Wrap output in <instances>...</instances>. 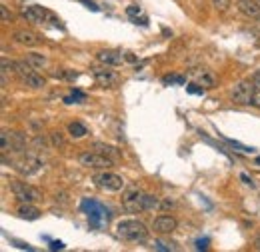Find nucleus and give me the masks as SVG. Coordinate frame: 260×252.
Segmentation results:
<instances>
[{
	"instance_id": "18",
	"label": "nucleus",
	"mask_w": 260,
	"mask_h": 252,
	"mask_svg": "<svg viewBox=\"0 0 260 252\" xmlns=\"http://www.w3.org/2000/svg\"><path fill=\"white\" fill-rule=\"evenodd\" d=\"M26 62L30 66H34V68H44L48 64V58L44 54H40V52H28L26 54Z\"/></svg>"
},
{
	"instance_id": "15",
	"label": "nucleus",
	"mask_w": 260,
	"mask_h": 252,
	"mask_svg": "<svg viewBox=\"0 0 260 252\" xmlns=\"http://www.w3.org/2000/svg\"><path fill=\"white\" fill-rule=\"evenodd\" d=\"M12 38L18 42V44H22V46H36L38 42H40V38L32 32V30H24V28H20V30H16L14 34H12Z\"/></svg>"
},
{
	"instance_id": "1",
	"label": "nucleus",
	"mask_w": 260,
	"mask_h": 252,
	"mask_svg": "<svg viewBox=\"0 0 260 252\" xmlns=\"http://www.w3.org/2000/svg\"><path fill=\"white\" fill-rule=\"evenodd\" d=\"M116 232L126 242H144L148 238V228L140 220H134V218L120 220L116 224Z\"/></svg>"
},
{
	"instance_id": "21",
	"label": "nucleus",
	"mask_w": 260,
	"mask_h": 252,
	"mask_svg": "<svg viewBox=\"0 0 260 252\" xmlns=\"http://www.w3.org/2000/svg\"><path fill=\"white\" fill-rule=\"evenodd\" d=\"M84 100H86V94H84V92H80V90H72V94L64 98V102H66V104H74V102H84Z\"/></svg>"
},
{
	"instance_id": "14",
	"label": "nucleus",
	"mask_w": 260,
	"mask_h": 252,
	"mask_svg": "<svg viewBox=\"0 0 260 252\" xmlns=\"http://www.w3.org/2000/svg\"><path fill=\"white\" fill-rule=\"evenodd\" d=\"M190 76L194 78L196 84H200L204 88H214V84H216V76L208 68H192L190 70Z\"/></svg>"
},
{
	"instance_id": "26",
	"label": "nucleus",
	"mask_w": 260,
	"mask_h": 252,
	"mask_svg": "<svg viewBox=\"0 0 260 252\" xmlns=\"http://www.w3.org/2000/svg\"><path fill=\"white\" fill-rule=\"evenodd\" d=\"M212 4H214L216 8H220V10H226V8L230 6V0H212Z\"/></svg>"
},
{
	"instance_id": "35",
	"label": "nucleus",
	"mask_w": 260,
	"mask_h": 252,
	"mask_svg": "<svg viewBox=\"0 0 260 252\" xmlns=\"http://www.w3.org/2000/svg\"><path fill=\"white\" fill-rule=\"evenodd\" d=\"M256 108H260V88L256 90V96H254V102H252Z\"/></svg>"
},
{
	"instance_id": "36",
	"label": "nucleus",
	"mask_w": 260,
	"mask_h": 252,
	"mask_svg": "<svg viewBox=\"0 0 260 252\" xmlns=\"http://www.w3.org/2000/svg\"><path fill=\"white\" fill-rule=\"evenodd\" d=\"M254 250L260 252V238H256V240H254Z\"/></svg>"
},
{
	"instance_id": "11",
	"label": "nucleus",
	"mask_w": 260,
	"mask_h": 252,
	"mask_svg": "<svg viewBox=\"0 0 260 252\" xmlns=\"http://www.w3.org/2000/svg\"><path fill=\"white\" fill-rule=\"evenodd\" d=\"M176 226H178V222H176V218L174 216H170V214H160V216H156L154 218V222H152V230L156 232V234H172L174 230H176Z\"/></svg>"
},
{
	"instance_id": "8",
	"label": "nucleus",
	"mask_w": 260,
	"mask_h": 252,
	"mask_svg": "<svg viewBox=\"0 0 260 252\" xmlns=\"http://www.w3.org/2000/svg\"><path fill=\"white\" fill-rule=\"evenodd\" d=\"M20 16H22L26 22H30V24H42V22L50 20L52 12L46 10L44 6L32 4V6H20Z\"/></svg>"
},
{
	"instance_id": "30",
	"label": "nucleus",
	"mask_w": 260,
	"mask_h": 252,
	"mask_svg": "<svg viewBox=\"0 0 260 252\" xmlns=\"http://www.w3.org/2000/svg\"><path fill=\"white\" fill-rule=\"evenodd\" d=\"M176 206V202L174 200H164L162 204H160V208H174Z\"/></svg>"
},
{
	"instance_id": "24",
	"label": "nucleus",
	"mask_w": 260,
	"mask_h": 252,
	"mask_svg": "<svg viewBox=\"0 0 260 252\" xmlns=\"http://www.w3.org/2000/svg\"><path fill=\"white\" fill-rule=\"evenodd\" d=\"M186 90H188V92H192V94H202V92H204V86H200V84L192 82V84H188V86H186Z\"/></svg>"
},
{
	"instance_id": "4",
	"label": "nucleus",
	"mask_w": 260,
	"mask_h": 252,
	"mask_svg": "<svg viewBox=\"0 0 260 252\" xmlns=\"http://www.w3.org/2000/svg\"><path fill=\"white\" fill-rule=\"evenodd\" d=\"M10 192H12L14 198H16L18 202H22V204H32V202H36V200L42 198L40 192H38L34 186H30V184H26V182H22V180H12V182H10Z\"/></svg>"
},
{
	"instance_id": "19",
	"label": "nucleus",
	"mask_w": 260,
	"mask_h": 252,
	"mask_svg": "<svg viewBox=\"0 0 260 252\" xmlns=\"http://www.w3.org/2000/svg\"><path fill=\"white\" fill-rule=\"evenodd\" d=\"M68 134H70L72 138H84V136L88 134V130H86V126L80 124V122H70V124H68Z\"/></svg>"
},
{
	"instance_id": "32",
	"label": "nucleus",
	"mask_w": 260,
	"mask_h": 252,
	"mask_svg": "<svg viewBox=\"0 0 260 252\" xmlns=\"http://www.w3.org/2000/svg\"><path fill=\"white\" fill-rule=\"evenodd\" d=\"M80 2H82V4H86V6H88V8H90V10H94V12H96V10H98V6H96V4H94V2H92V0H80Z\"/></svg>"
},
{
	"instance_id": "28",
	"label": "nucleus",
	"mask_w": 260,
	"mask_h": 252,
	"mask_svg": "<svg viewBox=\"0 0 260 252\" xmlns=\"http://www.w3.org/2000/svg\"><path fill=\"white\" fill-rule=\"evenodd\" d=\"M240 180H242L244 184H248V186H254V182H252V178H250L248 174H240Z\"/></svg>"
},
{
	"instance_id": "7",
	"label": "nucleus",
	"mask_w": 260,
	"mask_h": 252,
	"mask_svg": "<svg viewBox=\"0 0 260 252\" xmlns=\"http://www.w3.org/2000/svg\"><path fill=\"white\" fill-rule=\"evenodd\" d=\"M80 208H82V212H86L88 214V220H90V224L92 226H100L102 222H108V208H104L100 202H94V200H82V204H80Z\"/></svg>"
},
{
	"instance_id": "34",
	"label": "nucleus",
	"mask_w": 260,
	"mask_h": 252,
	"mask_svg": "<svg viewBox=\"0 0 260 252\" xmlns=\"http://www.w3.org/2000/svg\"><path fill=\"white\" fill-rule=\"evenodd\" d=\"M64 244L62 242H50V250H62Z\"/></svg>"
},
{
	"instance_id": "10",
	"label": "nucleus",
	"mask_w": 260,
	"mask_h": 252,
	"mask_svg": "<svg viewBox=\"0 0 260 252\" xmlns=\"http://www.w3.org/2000/svg\"><path fill=\"white\" fill-rule=\"evenodd\" d=\"M92 76L104 88H114V86L120 84V74L116 70H110L108 66H104V68H92Z\"/></svg>"
},
{
	"instance_id": "6",
	"label": "nucleus",
	"mask_w": 260,
	"mask_h": 252,
	"mask_svg": "<svg viewBox=\"0 0 260 252\" xmlns=\"http://www.w3.org/2000/svg\"><path fill=\"white\" fill-rule=\"evenodd\" d=\"M92 182H94L100 190H106V192H120V190L124 188L122 176H118V174H114V172H108V170L98 172V174L92 178Z\"/></svg>"
},
{
	"instance_id": "31",
	"label": "nucleus",
	"mask_w": 260,
	"mask_h": 252,
	"mask_svg": "<svg viewBox=\"0 0 260 252\" xmlns=\"http://www.w3.org/2000/svg\"><path fill=\"white\" fill-rule=\"evenodd\" d=\"M126 12H128L130 16H134V14H138V12H140V8H138V6H134V4H130L128 8H126Z\"/></svg>"
},
{
	"instance_id": "9",
	"label": "nucleus",
	"mask_w": 260,
	"mask_h": 252,
	"mask_svg": "<svg viewBox=\"0 0 260 252\" xmlns=\"http://www.w3.org/2000/svg\"><path fill=\"white\" fill-rule=\"evenodd\" d=\"M144 194L146 192H142L138 186H130L128 190L124 192V196H122L124 208L128 212H142L144 210Z\"/></svg>"
},
{
	"instance_id": "5",
	"label": "nucleus",
	"mask_w": 260,
	"mask_h": 252,
	"mask_svg": "<svg viewBox=\"0 0 260 252\" xmlns=\"http://www.w3.org/2000/svg\"><path fill=\"white\" fill-rule=\"evenodd\" d=\"M232 100L236 104H242V106H248L254 102V96H256V84L250 80H240L234 88H232Z\"/></svg>"
},
{
	"instance_id": "13",
	"label": "nucleus",
	"mask_w": 260,
	"mask_h": 252,
	"mask_svg": "<svg viewBox=\"0 0 260 252\" xmlns=\"http://www.w3.org/2000/svg\"><path fill=\"white\" fill-rule=\"evenodd\" d=\"M96 58H98L104 66H120V64L126 60V56H124L120 50H110V48L98 50V52H96Z\"/></svg>"
},
{
	"instance_id": "12",
	"label": "nucleus",
	"mask_w": 260,
	"mask_h": 252,
	"mask_svg": "<svg viewBox=\"0 0 260 252\" xmlns=\"http://www.w3.org/2000/svg\"><path fill=\"white\" fill-rule=\"evenodd\" d=\"M16 170H18V172H22V174H26V176H30V174H38V172L42 170V162H40V158H38V156L28 154V156H22V158L18 160Z\"/></svg>"
},
{
	"instance_id": "29",
	"label": "nucleus",
	"mask_w": 260,
	"mask_h": 252,
	"mask_svg": "<svg viewBox=\"0 0 260 252\" xmlns=\"http://www.w3.org/2000/svg\"><path fill=\"white\" fill-rule=\"evenodd\" d=\"M196 248H198V250H204V248H208V238H204V240H198V242H196Z\"/></svg>"
},
{
	"instance_id": "2",
	"label": "nucleus",
	"mask_w": 260,
	"mask_h": 252,
	"mask_svg": "<svg viewBox=\"0 0 260 252\" xmlns=\"http://www.w3.org/2000/svg\"><path fill=\"white\" fill-rule=\"evenodd\" d=\"M14 74L18 76V80L24 84V86H30V88H42L44 86V76L36 72L34 66H30L26 60H16L14 62Z\"/></svg>"
},
{
	"instance_id": "33",
	"label": "nucleus",
	"mask_w": 260,
	"mask_h": 252,
	"mask_svg": "<svg viewBox=\"0 0 260 252\" xmlns=\"http://www.w3.org/2000/svg\"><path fill=\"white\" fill-rule=\"evenodd\" d=\"M252 82L256 84V88H260V68L254 72V74H252Z\"/></svg>"
},
{
	"instance_id": "3",
	"label": "nucleus",
	"mask_w": 260,
	"mask_h": 252,
	"mask_svg": "<svg viewBox=\"0 0 260 252\" xmlns=\"http://www.w3.org/2000/svg\"><path fill=\"white\" fill-rule=\"evenodd\" d=\"M78 162H80L82 166H86V168H94V170H108V168L114 164V160H112V158H108L106 154H102V152H98V150L82 152V154L78 156Z\"/></svg>"
},
{
	"instance_id": "23",
	"label": "nucleus",
	"mask_w": 260,
	"mask_h": 252,
	"mask_svg": "<svg viewBox=\"0 0 260 252\" xmlns=\"http://www.w3.org/2000/svg\"><path fill=\"white\" fill-rule=\"evenodd\" d=\"M164 84H184V78L182 76H176V74H168L162 78Z\"/></svg>"
},
{
	"instance_id": "22",
	"label": "nucleus",
	"mask_w": 260,
	"mask_h": 252,
	"mask_svg": "<svg viewBox=\"0 0 260 252\" xmlns=\"http://www.w3.org/2000/svg\"><path fill=\"white\" fill-rule=\"evenodd\" d=\"M50 140H52V144H54V146H58V148H62V146L66 144V140H64V136H62V132H52V134H50Z\"/></svg>"
},
{
	"instance_id": "38",
	"label": "nucleus",
	"mask_w": 260,
	"mask_h": 252,
	"mask_svg": "<svg viewBox=\"0 0 260 252\" xmlns=\"http://www.w3.org/2000/svg\"><path fill=\"white\" fill-rule=\"evenodd\" d=\"M258 2H260V0H258Z\"/></svg>"
},
{
	"instance_id": "16",
	"label": "nucleus",
	"mask_w": 260,
	"mask_h": 252,
	"mask_svg": "<svg viewBox=\"0 0 260 252\" xmlns=\"http://www.w3.org/2000/svg\"><path fill=\"white\" fill-rule=\"evenodd\" d=\"M238 10L246 18H252V20L260 18V2H256V0H238Z\"/></svg>"
},
{
	"instance_id": "20",
	"label": "nucleus",
	"mask_w": 260,
	"mask_h": 252,
	"mask_svg": "<svg viewBox=\"0 0 260 252\" xmlns=\"http://www.w3.org/2000/svg\"><path fill=\"white\" fill-rule=\"evenodd\" d=\"M94 148H96L98 152H102V154H106L108 158H112L114 162H116V160L120 158V150H118V148H114V146H106V144H96Z\"/></svg>"
},
{
	"instance_id": "17",
	"label": "nucleus",
	"mask_w": 260,
	"mask_h": 252,
	"mask_svg": "<svg viewBox=\"0 0 260 252\" xmlns=\"http://www.w3.org/2000/svg\"><path fill=\"white\" fill-rule=\"evenodd\" d=\"M16 214H18L20 218H24V220H36V218H40V210L34 208L32 204H22V206H18Z\"/></svg>"
},
{
	"instance_id": "27",
	"label": "nucleus",
	"mask_w": 260,
	"mask_h": 252,
	"mask_svg": "<svg viewBox=\"0 0 260 252\" xmlns=\"http://www.w3.org/2000/svg\"><path fill=\"white\" fill-rule=\"evenodd\" d=\"M0 10H2V20H4V22H10V20H12V16L8 14V10H6V6H0Z\"/></svg>"
},
{
	"instance_id": "25",
	"label": "nucleus",
	"mask_w": 260,
	"mask_h": 252,
	"mask_svg": "<svg viewBox=\"0 0 260 252\" xmlns=\"http://www.w3.org/2000/svg\"><path fill=\"white\" fill-rule=\"evenodd\" d=\"M226 142H228V144H232L234 148L242 150V152H254V148H248V146H244V144H240V142H236V140H228V138H226Z\"/></svg>"
},
{
	"instance_id": "37",
	"label": "nucleus",
	"mask_w": 260,
	"mask_h": 252,
	"mask_svg": "<svg viewBox=\"0 0 260 252\" xmlns=\"http://www.w3.org/2000/svg\"><path fill=\"white\" fill-rule=\"evenodd\" d=\"M256 164H260V156H258V158H256Z\"/></svg>"
}]
</instances>
